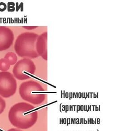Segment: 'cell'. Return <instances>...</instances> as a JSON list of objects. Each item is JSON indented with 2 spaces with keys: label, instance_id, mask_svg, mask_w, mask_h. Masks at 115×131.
I'll return each mask as SVG.
<instances>
[{
  "label": "cell",
  "instance_id": "6da1fadb",
  "mask_svg": "<svg viewBox=\"0 0 115 131\" xmlns=\"http://www.w3.org/2000/svg\"><path fill=\"white\" fill-rule=\"evenodd\" d=\"M8 117L14 127L20 129H27L36 124L38 119V113L32 105L20 102L11 108Z\"/></svg>",
  "mask_w": 115,
  "mask_h": 131
},
{
  "label": "cell",
  "instance_id": "7a4b0ae2",
  "mask_svg": "<svg viewBox=\"0 0 115 131\" xmlns=\"http://www.w3.org/2000/svg\"><path fill=\"white\" fill-rule=\"evenodd\" d=\"M39 35L34 33L26 32L19 35L16 40L14 48L16 53L22 58L35 59L39 56L36 44Z\"/></svg>",
  "mask_w": 115,
  "mask_h": 131
},
{
  "label": "cell",
  "instance_id": "3957f363",
  "mask_svg": "<svg viewBox=\"0 0 115 131\" xmlns=\"http://www.w3.org/2000/svg\"><path fill=\"white\" fill-rule=\"evenodd\" d=\"M42 84L34 80L25 81L21 84L19 93L24 100L35 105L44 103L47 97Z\"/></svg>",
  "mask_w": 115,
  "mask_h": 131
},
{
  "label": "cell",
  "instance_id": "277c9868",
  "mask_svg": "<svg viewBox=\"0 0 115 131\" xmlns=\"http://www.w3.org/2000/svg\"><path fill=\"white\" fill-rule=\"evenodd\" d=\"M36 66L33 61L24 58L18 61L13 68V75L19 80H25L30 78V74H34Z\"/></svg>",
  "mask_w": 115,
  "mask_h": 131
},
{
  "label": "cell",
  "instance_id": "5b68a950",
  "mask_svg": "<svg viewBox=\"0 0 115 131\" xmlns=\"http://www.w3.org/2000/svg\"><path fill=\"white\" fill-rule=\"evenodd\" d=\"M17 81L12 73L8 71L0 72V95L8 98L16 93Z\"/></svg>",
  "mask_w": 115,
  "mask_h": 131
},
{
  "label": "cell",
  "instance_id": "8992f818",
  "mask_svg": "<svg viewBox=\"0 0 115 131\" xmlns=\"http://www.w3.org/2000/svg\"><path fill=\"white\" fill-rule=\"evenodd\" d=\"M14 40V33L12 30L6 27L0 26V52L10 48Z\"/></svg>",
  "mask_w": 115,
  "mask_h": 131
},
{
  "label": "cell",
  "instance_id": "52a82bcc",
  "mask_svg": "<svg viewBox=\"0 0 115 131\" xmlns=\"http://www.w3.org/2000/svg\"><path fill=\"white\" fill-rule=\"evenodd\" d=\"M47 32H44L37 38L36 44V51L39 56L47 60Z\"/></svg>",
  "mask_w": 115,
  "mask_h": 131
},
{
  "label": "cell",
  "instance_id": "ba28073f",
  "mask_svg": "<svg viewBox=\"0 0 115 131\" xmlns=\"http://www.w3.org/2000/svg\"><path fill=\"white\" fill-rule=\"evenodd\" d=\"M5 59L8 61L10 65H15L17 62L18 57L15 53L13 52H9L5 56Z\"/></svg>",
  "mask_w": 115,
  "mask_h": 131
},
{
  "label": "cell",
  "instance_id": "9c48e42d",
  "mask_svg": "<svg viewBox=\"0 0 115 131\" xmlns=\"http://www.w3.org/2000/svg\"><path fill=\"white\" fill-rule=\"evenodd\" d=\"M11 67L10 64L8 63L5 58L0 59V70L2 71H7Z\"/></svg>",
  "mask_w": 115,
  "mask_h": 131
},
{
  "label": "cell",
  "instance_id": "30bf717a",
  "mask_svg": "<svg viewBox=\"0 0 115 131\" xmlns=\"http://www.w3.org/2000/svg\"><path fill=\"white\" fill-rule=\"evenodd\" d=\"M6 107V103L5 100L0 96V114L3 112Z\"/></svg>",
  "mask_w": 115,
  "mask_h": 131
},
{
  "label": "cell",
  "instance_id": "8fae6325",
  "mask_svg": "<svg viewBox=\"0 0 115 131\" xmlns=\"http://www.w3.org/2000/svg\"><path fill=\"white\" fill-rule=\"evenodd\" d=\"M15 3L13 2H8V11L13 12L15 10Z\"/></svg>",
  "mask_w": 115,
  "mask_h": 131
},
{
  "label": "cell",
  "instance_id": "7c38bea8",
  "mask_svg": "<svg viewBox=\"0 0 115 131\" xmlns=\"http://www.w3.org/2000/svg\"><path fill=\"white\" fill-rule=\"evenodd\" d=\"M7 5L4 2H0V12H4L6 10Z\"/></svg>",
  "mask_w": 115,
  "mask_h": 131
},
{
  "label": "cell",
  "instance_id": "4fadbf2b",
  "mask_svg": "<svg viewBox=\"0 0 115 131\" xmlns=\"http://www.w3.org/2000/svg\"><path fill=\"white\" fill-rule=\"evenodd\" d=\"M22 27L26 29L27 30H31L36 29V28H37V27H35V26H26V27Z\"/></svg>",
  "mask_w": 115,
  "mask_h": 131
},
{
  "label": "cell",
  "instance_id": "5bb4252c",
  "mask_svg": "<svg viewBox=\"0 0 115 131\" xmlns=\"http://www.w3.org/2000/svg\"><path fill=\"white\" fill-rule=\"evenodd\" d=\"M7 131H22L21 130L19 129V128H13L8 130Z\"/></svg>",
  "mask_w": 115,
  "mask_h": 131
},
{
  "label": "cell",
  "instance_id": "9a60e30c",
  "mask_svg": "<svg viewBox=\"0 0 115 131\" xmlns=\"http://www.w3.org/2000/svg\"><path fill=\"white\" fill-rule=\"evenodd\" d=\"M80 111H83L84 110V106H80Z\"/></svg>",
  "mask_w": 115,
  "mask_h": 131
},
{
  "label": "cell",
  "instance_id": "2e32d148",
  "mask_svg": "<svg viewBox=\"0 0 115 131\" xmlns=\"http://www.w3.org/2000/svg\"><path fill=\"white\" fill-rule=\"evenodd\" d=\"M76 120H77V122H76V124H79V119H76Z\"/></svg>",
  "mask_w": 115,
  "mask_h": 131
},
{
  "label": "cell",
  "instance_id": "e0dca14e",
  "mask_svg": "<svg viewBox=\"0 0 115 131\" xmlns=\"http://www.w3.org/2000/svg\"><path fill=\"white\" fill-rule=\"evenodd\" d=\"M84 124H86L87 123V121H86L85 119H84Z\"/></svg>",
  "mask_w": 115,
  "mask_h": 131
},
{
  "label": "cell",
  "instance_id": "ac0fdd59",
  "mask_svg": "<svg viewBox=\"0 0 115 131\" xmlns=\"http://www.w3.org/2000/svg\"><path fill=\"white\" fill-rule=\"evenodd\" d=\"M66 119L64 118V119H63V121L65 122V124H66Z\"/></svg>",
  "mask_w": 115,
  "mask_h": 131
},
{
  "label": "cell",
  "instance_id": "d6986e66",
  "mask_svg": "<svg viewBox=\"0 0 115 131\" xmlns=\"http://www.w3.org/2000/svg\"><path fill=\"white\" fill-rule=\"evenodd\" d=\"M62 107L64 108V111H65V106H64V105H63L62 106ZM62 111H63V109L62 110Z\"/></svg>",
  "mask_w": 115,
  "mask_h": 131
},
{
  "label": "cell",
  "instance_id": "ffe728a7",
  "mask_svg": "<svg viewBox=\"0 0 115 131\" xmlns=\"http://www.w3.org/2000/svg\"><path fill=\"white\" fill-rule=\"evenodd\" d=\"M95 107H96V109H95V111H98V108L96 106H95Z\"/></svg>",
  "mask_w": 115,
  "mask_h": 131
},
{
  "label": "cell",
  "instance_id": "44dd1931",
  "mask_svg": "<svg viewBox=\"0 0 115 131\" xmlns=\"http://www.w3.org/2000/svg\"><path fill=\"white\" fill-rule=\"evenodd\" d=\"M97 122H98H98H100V119L99 118H98L97 119Z\"/></svg>",
  "mask_w": 115,
  "mask_h": 131
},
{
  "label": "cell",
  "instance_id": "7402d4cb",
  "mask_svg": "<svg viewBox=\"0 0 115 131\" xmlns=\"http://www.w3.org/2000/svg\"><path fill=\"white\" fill-rule=\"evenodd\" d=\"M76 107H77V109H76V112H78V106H76Z\"/></svg>",
  "mask_w": 115,
  "mask_h": 131
},
{
  "label": "cell",
  "instance_id": "603a6c76",
  "mask_svg": "<svg viewBox=\"0 0 115 131\" xmlns=\"http://www.w3.org/2000/svg\"><path fill=\"white\" fill-rule=\"evenodd\" d=\"M70 110L69 111H71V106H70Z\"/></svg>",
  "mask_w": 115,
  "mask_h": 131
},
{
  "label": "cell",
  "instance_id": "cb8c5ba5",
  "mask_svg": "<svg viewBox=\"0 0 115 131\" xmlns=\"http://www.w3.org/2000/svg\"><path fill=\"white\" fill-rule=\"evenodd\" d=\"M76 119L74 118V119H73V121H74L75 122V124H76Z\"/></svg>",
  "mask_w": 115,
  "mask_h": 131
},
{
  "label": "cell",
  "instance_id": "d4e9b609",
  "mask_svg": "<svg viewBox=\"0 0 115 131\" xmlns=\"http://www.w3.org/2000/svg\"><path fill=\"white\" fill-rule=\"evenodd\" d=\"M96 119H95V124H96Z\"/></svg>",
  "mask_w": 115,
  "mask_h": 131
},
{
  "label": "cell",
  "instance_id": "484cf974",
  "mask_svg": "<svg viewBox=\"0 0 115 131\" xmlns=\"http://www.w3.org/2000/svg\"><path fill=\"white\" fill-rule=\"evenodd\" d=\"M81 123H82V119H80V122L79 123V124H81Z\"/></svg>",
  "mask_w": 115,
  "mask_h": 131
},
{
  "label": "cell",
  "instance_id": "4316f807",
  "mask_svg": "<svg viewBox=\"0 0 115 131\" xmlns=\"http://www.w3.org/2000/svg\"><path fill=\"white\" fill-rule=\"evenodd\" d=\"M99 111H100V106H99V109H98Z\"/></svg>",
  "mask_w": 115,
  "mask_h": 131
},
{
  "label": "cell",
  "instance_id": "83f0119b",
  "mask_svg": "<svg viewBox=\"0 0 115 131\" xmlns=\"http://www.w3.org/2000/svg\"><path fill=\"white\" fill-rule=\"evenodd\" d=\"M93 107H94V106ZM93 111H94V108H93Z\"/></svg>",
  "mask_w": 115,
  "mask_h": 131
}]
</instances>
